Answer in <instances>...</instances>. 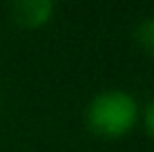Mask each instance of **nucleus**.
<instances>
[{
	"label": "nucleus",
	"instance_id": "1",
	"mask_svg": "<svg viewBox=\"0 0 154 152\" xmlns=\"http://www.w3.org/2000/svg\"><path fill=\"white\" fill-rule=\"evenodd\" d=\"M139 101L125 90H103L89 101L85 121L92 132L107 139H119L132 132L139 121Z\"/></svg>",
	"mask_w": 154,
	"mask_h": 152
},
{
	"label": "nucleus",
	"instance_id": "2",
	"mask_svg": "<svg viewBox=\"0 0 154 152\" xmlns=\"http://www.w3.org/2000/svg\"><path fill=\"white\" fill-rule=\"evenodd\" d=\"M54 14L51 0H18L11 5V18L23 27H42Z\"/></svg>",
	"mask_w": 154,
	"mask_h": 152
},
{
	"label": "nucleus",
	"instance_id": "3",
	"mask_svg": "<svg viewBox=\"0 0 154 152\" xmlns=\"http://www.w3.org/2000/svg\"><path fill=\"white\" fill-rule=\"evenodd\" d=\"M134 38H136L139 47L145 54L154 56V16H147V18H143L141 23L136 25Z\"/></svg>",
	"mask_w": 154,
	"mask_h": 152
},
{
	"label": "nucleus",
	"instance_id": "4",
	"mask_svg": "<svg viewBox=\"0 0 154 152\" xmlns=\"http://www.w3.org/2000/svg\"><path fill=\"white\" fill-rule=\"evenodd\" d=\"M143 125H145L147 134L154 137V98L145 105V112H143Z\"/></svg>",
	"mask_w": 154,
	"mask_h": 152
}]
</instances>
